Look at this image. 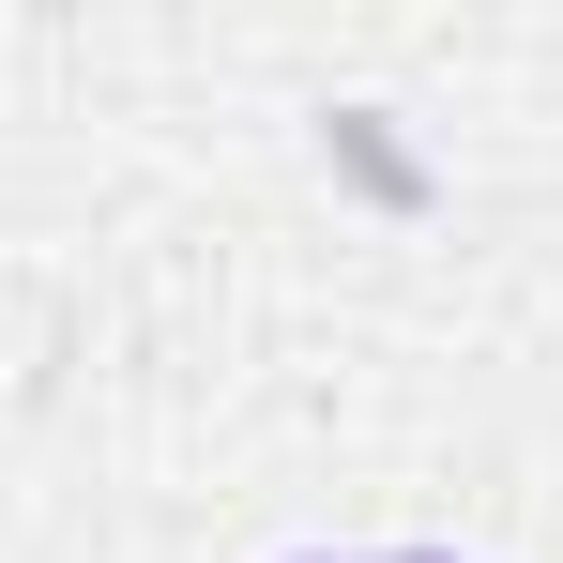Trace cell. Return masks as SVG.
<instances>
[{
  "label": "cell",
  "instance_id": "obj_1",
  "mask_svg": "<svg viewBox=\"0 0 563 563\" xmlns=\"http://www.w3.org/2000/svg\"><path fill=\"white\" fill-rule=\"evenodd\" d=\"M351 563H442V549H351Z\"/></svg>",
  "mask_w": 563,
  "mask_h": 563
}]
</instances>
